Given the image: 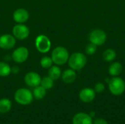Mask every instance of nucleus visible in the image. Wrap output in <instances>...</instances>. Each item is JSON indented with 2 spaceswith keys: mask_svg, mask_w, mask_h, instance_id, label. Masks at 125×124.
Instances as JSON below:
<instances>
[{
  "mask_svg": "<svg viewBox=\"0 0 125 124\" xmlns=\"http://www.w3.org/2000/svg\"><path fill=\"white\" fill-rule=\"evenodd\" d=\"M67 62L70 69L75 71H79L86 66L87 59L83 53L80 52H76L73 53L69 57Z\"/></svg>",
  "mask_w": 125,
  "mask_h": 124,
  "instance_id": "1",
  "label": "nucleus"
},
{
  "mask_svg": "<svg viewBox=\"0 0 125 124\" xmlns=\"http://www.w3.org/2000/svg\"><path fill=\"white\" fill-rule=\"evenodd\" d=\"M69 57L70 56L68 50L62 46H58L55 48L51 53V58L53 62L59 66H62L66 64L68 61Z\"/></svg>",
  "mask_w": 125,
  "mask_h": 124,
  "instance_id": "2",
  "label": "nucleus"
},
{
  "mask_svg": "<svg viewBox=\"0 0 125 124\" xmlns=\"http://www.w3.org/2000/svg\"><path fill=\"white\" fill-rule=\"evenodd\" d=\"M108 88L112 94L119 96L125 92V82L121 77H114L108 82Z\"/></svg>",
  "mask_w": 125,
  "mask_h": 124,
  "instance_id": "3",
  "label": "nucleus"
},
{
  "mask_svg": "<svg viewBox=\"0 0 125 124\" xmlns=\"http://www.w3.org/2000/svg\"><path fill=\"white\" fill-rule=\"evenodd\" d=\"M32 93L26 88H19L15 93V100L21 105H28L33 101Z\"/></svg>",
  "mask_w": 125,
  "mask_h": 124,
  "instance_id": "4",
  "label": "nucleus"
},
{
  "mask_svg": "<svg viewBox=\"0 0 125 124\" xmlns=\"http://www.w3.org/2000/svg\"><path fill=\"white\" fill-rule=\"evenodd\" d=\"M35 47L40 53H46L51 48V40L47 36L40 34L35 39Z\"/></svg>",
  "mask_w": 125,
  "mask_h": 124,
  "instance_id": "5",
  "label": "nucleus"
},
{
  "mask_svg": "<svg viewBox=\"0 0 125 124\" xmlns=\"http://www.w3.org/2000/svg\"><path fill=\"white\" fill-rule=\"evenodd\" d=\"M89 39L90 42L96 45L97 46H100L106 42L107 35L102 29H94L89 33Z\"/></svg>",
  "mask_w": 125,
  "mask_h": 124,
  "instance_id": "6",
  "label": "nucleus"
},
{
  "mask_svg": "<svg viewBox=\"0 0 125 124\" xmlns=\"http://www.w3.org/2000/svg\"><path fill=\"white\" fill-rule=\"evenodd\" d=\"M29 50L25 47H19L17 48L12 54V60L18 64H21L25 62L29 58Z\"/></svg>",
  "mask_w": 125,
  "mask_h": 124,
  "instance_id": "7",
  "label": "nucleus"
},
{
  "mask_svg": "<svg viewBox=\"0 0 125 124\" xmlns=\"http://www.w3.org/2000/svg\"><path fill=\"white\" fill-rule=\"evenodd\" d=\"M29 29L23 23H18L14 26L12 29V35L15 39L23 40L29 35Z\"/></svg>",
  "mask_w": 125,
  "mask_h": 124,
  "instance_id": "8",
  "label": "nucleus"
},
{
  "mask_svg": "<svg viewBox=\"0 0 125 124\" xmlns=\"http://www.w3.org/2000/svg\"><path fill=\"white\" fill-rule=\"evenodd\" d=\"M16 43L15 37L10 34H4L0 36V48L3 50H10L14 48Z\"/></svg>",
  "mask_w": 125,
  "mask_h": 124,
  "instance_id": "9",
  "label": "nucleus"
},
{
  "mask_svg": "<svg viewBox=\"0 0 125 124\" xmlns=\"http://www.w3.org/2000/svg\"><path fill=\"white\" fill-rule=\"evenodd\" d=\"M41 77L40 75L34 72H28L24 77V80L26 84L28 86L35 88L40 85L41 83Z\"/></svg>",
  "mask_w": 125,
  "mask_h": 124,
  "instance_id": "10",
  "label": "nucleus"
},
{
  "mask_svg": "<svg viewBox=\"0 0 125 124\" xmlns=\"http://www.w3.org/2000/svg\"><path fill=\"white\" fill-rule=\"evenodd\" d=\"M12 17L13 20L17 23H24L29 20V13L23 8H18L14 11Z\"/></svg>",
  "mask_w": 125,
  "mask_h": 124,
  "instance_id": "11",
  "label": "nucleus"
},
{
  "mask_svg": "<svg viewBox=\"0 0 125 124\" xmlns=\"http://www.w3.org/2000/svg\"><path fill=\"white\" fill-rule=\"evenodd\" d=\"M95 91L94 89L90 88H83L79 93L80 99L85 103H89L92 102L95 98Z\"/></svg>",
  "mask_w": 125,
  "mask_h": 124,
  "instance_id": "12",
  "label": "nucleus"
},
{
  "mask_svg": "<svg viewBox=\"0 0 125 124\" xmlns=\"http://www.w3.org/2000/svg\"><path fill=\"white\" fill-rule=\"evenodd\" d=\"M73 124H93V121L90 115L85 113H79L73 117Z\"/></svg>",
  "mask_w": 125,
  "mask_h": 124,
  "instance_id": "13",
  "label": "nucleus"
},
{
  "mask_svg": "<svg viewBox=\"0 0 125 124\" xmlns=\"http://www.w3.org/2000/svg\"><path fill=\"white\" fill-rule=\"evenodd\" d=\"M76 72L75 70L72 69H66L62 74V79L63 80V82H64L65 83L70 84L73 83L75 79H76Z\"/></svg>",
  "mask_w": 125,
  "mask_h": 124,
  "instance_id": "14",
  "label": "nucleus"
},
{
  "mask_svg": "<svg viewBox=\"0 0 125 124\" xmlns=\"http://www.w3.org/2000/svg\"><path fill=\"white\" fill-rule=\"evenodd\" d=\"M122 71V65L119 62L112 63L108 68V72L110 75L113 77H116L119 75Z\"/></svg>",
  "mask_w": 125,
  "mask_h": 124,
  "instance_id": "15",
  "label": "nucleus"
},
{
  "mask_svg": "<svg viewBox=\"0 0 125 124\" xmlns=\"http://www.w3.org/2000/svg\"><path fill=\"white\" fill-rule=\"evenodd\" d=\"M48 76L53 80H58L62 76L61 69L58 66H51L48 70Z\"/></svg>",
  "mask_w": 125,
  "mask_h": 124,
  "instance_id": "16",
  "label": "nucleus"
},
{
  "mask_svg": "<svg viewBox=\"0 0 125 124\" xmlns=\"http://www.w3.org/2000/svg\"><path fill=\"white\" fill-rule=\"evenodd\" d=\"M32 94L36 99H42L46 95V89L41 86H38L34 88Z\"/></svg>",
  "mask_w": 125,
  "mask_h": 124,
  "instance_id": "17",
  "label": "nucleus"
},
{
  "mask_svg": "<svg viewBox=\"0 0 125 124\" xmlns=\"http://www.w3.org/2000/svg\"><path fill=\"white\" fill-rule=\"evenodd\" d=\"M12 107V102L8 99H0V113H6L10 110Z\"/></svg>",
  "mask_w": 125,
  "mask_h": 124,
  "instance_id": "18",
  "label": "nucleus"
},
{
  "mask_svg": "<svg viewBox=\"0 0 125 124\" xmlns=\"http://www.w3.org/2000/svg\"><path fill=\"white\" fill-rule=\"evenodd\" d=\"M116 51L111 48L105 50L103 53V58L107 62L113 61L116 58Z\"/></svg>",
  "mask_w": 125,
  "mask_h": 124,
  "instance_id": "19",
  "label": "nucleus"
},
{
  "mask_svg": "<svg viewBox=\"0 0 125 124\" xmlns=\"http://www.w3.org/2000/svg\"><path fill=\"white\" fill-rule=\"evenodd\" d=\"M11 73V67L4 61H0V77H7Z\"/></svg>",
  "mask_w": 125,
  "mask_h": 124,
  "instance_id": "20",
  "label": "nucleus"
},
{
  "mask_svg": "<svg viewBox=\"0 0 125 124\" xmlns=\"http://www.w3.org/2000/svg\"><path fill=\"white\" fill-rule=\"evenodd\" d=\"M40 85L46 90L51 89L53 86V80H52L49 76H48V77L45 76L41 79Z\"/></svg>",
  "mask_w": 125,
  "mask_h": 124,
  "instance_id": "21",
  "label": "nucleus"
},
{
  "mask_svg": "<svg viewBox=\"0 0 125 124\" xmlns=\"http://www.w3.org/2000/svg\"><path fill=\"white\" fill-rule=\"evenodd\" d=\"M53 60L51 57L49 56H44L40 60V65L44 69H49L53 65Z\"/></svg>",
  "mask_w": 125,
  "mask_h": 124,
  "instance_id": "22",
  "label": "nucleus"
},
{
  "mask_svg": "<svg viewBox=\"0 0 125 124\" xmlns=\"http://www.w3.org/2000/svg\"><path fill=\"white\" fill-rule=\"evenodd\" d=\"M97 45L90 42L89 44H88L85 48V52L86 54L88 55H94L95 53V52L97 51Z\"/></svg>",
  "mask_w": 125,
  "mask_h": 124,
  "instance_id": "23",
  "label": "nucleus"
},
{
  "mask_svg": "<svg viewBox=\"0 0 125 124\" xmlns=\"http://www.w3.org/2000/svg\"><path fill=\"white\" fill-rule=\"evenodd\" d=\"M94 91L97 93H102L105 90V86L102 83H97L94 86Z\"/></svg>",
  "mask_w": 125,
  "mask_h": 124,
  "instance_id": "24",
  "label": "nucleus"
},
{
  "mask_svg": "<svg viewBox=\"0 0 125 124\" xmlns=\"http://www.w3.org/2000/svg\"><path fill=\"white\" fill-rule=\"evenodd\" d=\"M93 124H108V122L103 118H97L94 121Z\"/></svg>",
  "mask_w": 125,
  "mask_h": 124,
  "instance_id": "25",
  "label": "nucleus"
},
{
  "mask_svg": "<svg viewBox=\"0 0 125 124\" xmlns=\"http://www.w3.org/2000/svg\"><path fill=\"white\" fill-rule=\"evenodd\" d=\"M19 72V69L18 67H14L13 68L11 69V72H13V73H18Z\"/></svg>",
  "mask_w": 125,
  "mask_h": 124,
  "instance_id": "26",
  "label": "nucleus"
},
{
  "mask_svg": "<svg viewBox=\"0 0 125 124\" xmlns=\"http://www.w3.org/2000/svg\"><path fill=\"white\" fill-rule=\"evenodd\" d=\"M90 116H91L92 118L93 116H94V112H92V113H90Z\"/></svg>",
  "mask_w": 125,
  "mask_h": 124,
  "instance_id": "27",
  "label": "nucleus"
}]
</instances>
